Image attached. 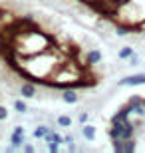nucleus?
<instances>
[{
  "label": "nucleus",
  "instance_id": "obj_1",
  "mask_svg": "<svg viewBox=\"0 0 145 153\" xmlns=\"http://www.w3.org/2000/svg\"><path fill=\"white\" fill-rule=\"evenodd\" d=\"M119 85H145V74H133L119 79Z\"/></svg>",
  "mask_w": 145,
  "mask_h": 153
},
{
  "label": "nucleus",
  "instance_id": "obj_2",
  "mask_svg": "<svg viewBox=\"0 0 145 153\" xmlns=\"http://www.w3.org/2000/svg\"><path fill=\"white\" fill-rule=\"evenodd\" d=\"M129 114H131L129 108H121L119 111H115V114L109 117V123H112V125H121L123 121H127V119H129Z\"/></svg>",
  "mask_w": 145,
  "mask_h": 153
},
{
  "label": "nucleus",
  "instance_id": "obj_3",
  "mask_svg": "<svg viewBox=\"0 0 145 153\" xmlns=\"http://www.w3.org/2000/svg\"><path fill=\"white\" fill-rule=\"evenodd\" d=\"M119 127H121V137H123V139H129V137H133L135 127H133V123H131L129 119H127V121H123Z\"/></svg>",
  "mask_w": 145,
  "mask_h": 153
},
{
  "label": "nucleus",
  "instance_id": "obj_4",
  "mask_svg": "<svg viewBox=\"0 0 145 153\" xmlns=\"http://www.w3.org/2000/svg\"><path fill=\"white\" fill-rule=\"evenodd\" d=\"M82 135H84L86 141H94L95 139V125L84 123V127H82Z\"/></svg>",
  "mask_w": 145,
  "mask_h": 153
},
{
  "label": "nucleus",
  "instance_id": "obj_5",
  "mask_svg": "<svg viewBox=\"0 0 145 153\" xmlns=\"http://www.w3.org/2000/svg\"><path fill=\"white\" fill-rule=\"evenodd\" d=\"M62 102L70 103V105L76 103V102H78V91H76V90H64V91H62Z\"/></svg>",
  "mask_w": 145,
  "mask_h": 153
},
{
  "label": "nucleus",
  "instance_id": "obj_6",
  "mask_svg": "<svg viewBox=\"0 0 145 153\" xmlns=\"http://www.w3.org/2000/svg\"><path fill=\"white\" fill-rule=\"evenodd\" d=\"M10 143H12V147H22L24 145V131H12Z\"/></svg>",
  "mask_w": 145,
  "mask_h": 153
},
{
  "label": "nucleus",
  "instance_id": "obj_7",
  "mask_svg": "<svg viewBox=\"0 0 145 153\" xmlns=\"http://www.w3.org/2000/svg\"><path fill=\"white\" fill-rule=\"evenodd\" d=\"M20 94H22V97H34L36 96V85L34 84H22L20 85Z\"/></svg>",
  "mask_w": 145,
  "mask_h": 153
},
{
  "label": "nucleus",
  "instance_id": "obj_8",
  "mask_svg": "<svg viewBox=\"0 0 145 153\" xmlns=\"http://www.w3.org/2000/svg\"><path fill=\"white\" fill-rule=\"evenodd\" d=\"M50 127H48V125H38V127H36V129H34V133L32 135L36 137V139H44L46 135H48V133H50Z\"/></svg>",
  "mask_w": 145,
  "mask_h": 153
},
{
  "label": "nucleus",
  "instance_id": "obj_9",
  "mask_svg": "<svg viewBox=\"0 0 145 153\" xmlns=\"http://www.w3.org/2000/svg\"><path fill=\"white\" fill-rule=\"evenodd\" d=\"M101 58H103V56H101V52H100V50H91V52L88 54V62L91 64V66H95V64H100V62H101Z\"/></svg>",
  "mask_w": 145,
  "mask_h": 153
},
{
  "label": "nucleus",
  "instance_id": "obj_10",
  "mask_svg": "<svg viewBox=\"0 0 145 153\" xmlns=\"http://www.w3.org/2000/svg\"><path fill=\"white\" fill-rule=\"evenodd\" d=\"M133 54H135V52H133L131 46H123L121 50H119V54H117V58H119V60H129Z\"/></svg>",
  "mask_w": 145,
  "mask_h": 153
},
{
  "label": "nucleus",
  "instance_id": "obj_11",
  "mask_svg": "<svg viewBox=\"0 0 145 153\" xmlns=\"http://www.w3.org/2000/svg\"><path fill=\"white\" fill-rule=\"evenodd\" d=\"M44 141L46 143H48V141H56V143H62V145H64V137H62L60 133H56V131H50V133L44 137Z\"/></svg>",
  "mask_w": 145,
  "mask_h": 153
},
{
  "label": "nucleus",
  "instance_id": "obj_12",
  "mask_svg": "<svg viewBox=\"0 0 145 153\" xmlns=\"http://www.w3.org/2000/svg\"><path fill=\"white\" fill-rule=\"evenodd\" d=\"M56 123L60 125V127H72V123H74V119L70 117V115H60V117L56 119Z\"/></svg>",
  "mask_w": 145,
  "mask_h": 153
},
{
  "label": "nucleus",
  "instance_id": "obj_13",
  "mask_svg": "<svg viewBox=\"0 0 145 153\" xmlns=\"http://www.w3.org/2000/svg\"><path fill=\"white\" fill-rule=\"evenodd\" d=\"M112 147L115 153H123L125 149V139H112Z\"/></svg>",
  "mask_w": 145,
  "mask_h": 153
},
{
  "label": "nucleus",
  "instance_id": "obj_14",
  "mask_svg": "<svg viewBox=\"0 0 145 153\" xmlns=\"http://www.w3.org/2000/svg\"><path fill=\"white\" fill-rule=\"evenodd\" d=\"M135 147H137V141H135V137H129V139H125V149H123V153H133Z\"/></svg>",
  "mask_w": 145,
  "mask_h": 153
},
{
  "label": "nucleus",
  "instance_id": "obj_15",
  "mask_svg": "<svg viewBox=\"0 0 145 153\" xmlns=\"http://www.w3.org/2000/svg\"><path fill=\"white\" fill-rule=\"evenodd\" d=\"M14 109H16L18 114H26V111H28V105H26V102H22V100H14Z\"/></svg>",
  "mask_w": 145,
  "mask_h": 153
},
{
  "label": "nucleus",
  "instance_id": "obj_16",
  "mask_svg": "<svg viewBox=\"0 0 145 153\" xmlns=\"http://www.w3.org/2000/svg\"><path fill=\"white\" fill-rule=\"evenodd\" d=\"M46 145H48V151H50V153H58V151H60V145H62V143H56V141H48Z\"/></svg>",
  "mask_w": 145,
  "mask_h": 153
},
{
  "label": "nucleus",
  "instance_id": "obj_17",
  "mask_svg": "<svg viewBox=\"0 0 145 153\" xmlns=\"http://www.w3.org/2000/svg\"><path fill=\"white\" fill-rule=\"evenodd\" d=\"M88 121H89V114H88V111H82V114L78 115V123L84 125V123H88Z\"/></svg>",
  "mask_w": 145,
  "mask_h": 153
},
{
  "label": "nucleus",
  "instance_id": "obj_18",
  "mask_svg": "<svg viewBox=\"0 0 145 153\" xmlns=\"http://www.w3.org/2000/svg\"><path fill=\"white\" fill-rule=\"evenodd\" d=\"M4 119H8V108L0 103V121H4Z\"/></svg>",
  "mask_w": 145,
  "mask_h": 153
},
{
  "label": "nucleus",
  "instance_id": "obj_19",
  "mask_svg": "<svg viewBox=\"0 0 145 153\" xmlns=\"http://www.w3.org/2000/svg\"><path fill=\"white\" fill-rule=\"evenodd\" d=\"M115 32H117V36H125L129 32V28H127V26H117Z\"/></svg>",
  "mask_w": 145,
  "mask_h": 153
},
{
  "label": "nucleus",
  "instance_id": "obj_20",
  "mask_svg": "<svg viewBox=\"0 0 145 153\" xmlns=\"http://www.w3.org/2000/svg\"><path fill=\"white\" fill-rule=\"evenodd\" d=\"M22 151L24 153H34V149H36V147H34V145H32V143H24V145H22Z\"/></svg>",
  "mask_w": 145,
  "mask_h": 153
},
{
  "label": "nucleus",
  "instance_id": "obj_21",
  "mask_svg": "<svg viewBox=\"0 0 145 153\" xmlns=\"http://www.w3.org/2000/svg\"><path fill=\"white\" fill-rule=\"evenodd\" d=\"M129 62H131V66H137V64H139V58H137V56L133 54V56L129 58Z\"/></svg>",
  "mask_w": 145,
  "mask_h": 153
},
{
  "label": "nucleus",
  "instance_id": "obj_22",
  "mask_svg": "<svg viewBox=\"0 0 145 153\" xmlns=\"http://www.w3.org/2000/svg\"><path fill=\"white\" fill-rule=\"evenodd\" d=\"M68 151H78V147H76V145H74V141L70 143V147H68Z\"/></svg>",
  "mask_w": 145,
  "mask_h": 153
},
{
  "label": "nucleus",
  "instance_id": "obj_23",
  "mask_svg": "<svg viewBox=\"0 0 145 153\" xmlns=\"http://www.w3.org/2000/svg\"><path fill=\"white\" fill-rule=\"evenodd\" d=\"M143 36H145V30H143Z\"/></svg>",
  "mask_w": 145,
  "mask_h": 153
}]
</instances>
